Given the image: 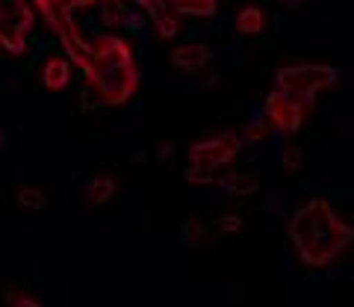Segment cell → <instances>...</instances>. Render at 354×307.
Returning a JSON list of instances; mask_svg holds the SVG:
<instances>
[{
	"mask_svg": "<svg viewBox=\"0 0 354 307\" xmlns=\"http://www.w3.org/2000/svg\"><path fill=\"white\" fill-rule=\"evenodd\" d=\"M290 239L307 269H328L354 245V227L330 201L313 198L292 213Z\"/></svg>",
	"mask_w": 354,
	"mask_h": 307,
	"instance_id": "obj_1",
	"label": "cell"
},
{
	"mask_svg": "<svg viewBox=\"0 0 354 307\" xmlns=\"http://www.w3.org/2000/svg\"><path fill=\"white\" fill-rule=\"evenodd\" d=\"M337 83V68L330 65H316V62H301V65H286L274 77V89L290 92L298 101L313 106L316 95Z\"/></svg>",
	"mask_w": 354,
	"mask_h": 307,
	"instance_id": "obj_2",
	"label": "cell"
},
{
	"mask_svg": "<svg viewBox=\"0 0 354 307\" xmlns=\"http://www.w3.org/2000/svg\"><path fill=\"white\" fill-rule=\"evenodd\" d=\"M307 104L292 97L290 92L283 89H274L266 95V104H263V115L269 127L281 130V133H298L304 127V118H307Z\"/></svg>",
	"mask_w": 354,
	"mask_h": 307,
	"instance_id": "obj_3",
	"label": "cell"
},
{
	"mask_svg": "<svg viewBox=\"0 0 354 307\" xmlns=\"http://www.w3.org/2000/svg\"><path fill=\"white\" fill-rule=\"evenodd\" d=\"M239 148H242V136H236V133H218L213 139H204V142H198V145H192L189 148V160L195 162V166L218 171V169H225L227 162L236 157Z\"/></svg>",
	"mask_w": 354,
	"mask_h": 307,
	"instance_id": "obj_4",
	"label": "cell"
},
{
	"mask_svg": "<svg viewBox=\"0 0 354 307\" xmlns=\"http://www.w3.org/2000/svg\"><path fill=\"white\" fill-rule=\"evenodd\" d=\"M169 59L174 68H180V71H201L209 65V59H213V50L207 45H180L169 53Z\"/></svg>",
	"mask_w": 354,
	"mask_h": 307,
	"instance_id": "obj_5",
	"label": "cell"
},
{
	"mask_svg": "<svg viewBox=\"0 0 354 307\" xmlns=\"http://www.w3.org/2000/svg\"><path fill=\"white\" fill-rule=\"evenodd\" d=\"M136 3L145 9L148 18L153 21V27L162 39H174L180 24H177V15L171 12V6H165V0H136Z\"/></svg>",
	"mask_w": 354,
	"mask_h": 307,
	"instance_id": "obj_6",
	"label": "cell"
},
{
	"mask_svg": "<svg viewBox=\"0 0 354 307\" xmlns=\"http://www.w3.org/2000/svg\"><path fill=\"white\" fill-rule=\"evenodd\" d=\"M266 30H269V15L263 6L248 3L236 12V32H242V36H263Z\"/></svg>",
	"mask_w": 354,
	"mask_h": 307,
	"instance_id": "obj_7",
	"label": "cell"
},
{
	"mask_svg": "<svg viewBox=\"0 0 354 307\" xmlns=\"http://www.w3.org/2000/svg\"><path fill=\"white\" fill-rule=\"evenodd\" d=\"M221 186L227 189V195L245 198V195H254L260 189V178L254 171H227L225 178H221Z\"/></svg>",
	"mask_w": 354,
	"mask_h": 307,
	"instance_id": "obj_8",
	"label": "cell"
},
{
	"mask_svg": "<svg viewBox=\"0 0 354 307\" xmlns=\"http://www.w3.org/2000/svg\"><path fill=\"white\" fill-rule=\"evenodd\" d=\"M41 77H44V86H48V89H53V92L65 89V86H68V80H71V65H68V59H62V57L48 59Z\"/></svg>",
	"mask_w": 354,
	"mask_h": 307,
	"instance_id": "obj_9",
	"label": "cell"
},
{
	"mask_svg": "<svg viewBox=\"0 0 354 307\" xmlns=\"http://www.w3.org/2000/svg\"><path fill=\"white\" fill-rule=\"evenodd\" d=\"M174 15H189V18H209L216 15L218 0H169Z\"/></svg>",
	"mask_w": 354,
	"mask_h": 307,
	"instance_id": "obj_10",
	"label": "cell"
},
{
	"mask_svg": "<svg viewBox=\"0 0 354 307\" xmlns=\"http://www.w3.org/2000/svg\"><path fill=\"white\" fill-rule=\"evenodd\" d=\"M113 192H115V180L113 178H95V180H88V201H92L95 207L97 204H106L109 198H113Z\"/></svg>",
	"mask_w": 354,
	"mask_h": 307,
	"instance_id": "obj_11",
	"label": "cell"
},
{
	"mask_svg": "<svg viewBox=\"0 0 354 307\" xmlns=\"http://www.w3.org/2000/svg\"><path fill=\"white\" fill-rule=\"evenodd\" d=\"M269 133H272V127H269V122L266 118H260V122H248L245 127H242V142H266L269 139Z\"/></svg>",
	"mask_w": 354,
	"mask_h": 307,
	"instance_id": "obj_12",
	"label": "cell"
},
{
	"mask_svg": "<svg viewBox=\"0 0 354 307\" xmlns=\"http://www.w3.org/2000/svg\"><path fill=\"white\" fill-rule=\"evenodd\" d=\"M18 201H21V207H27V210H36V213L48 207V198H44L39 189H32V186H27V189L18 192Z\"/></svg>",
	"mask_w": 354,
	"mask_h": 307,
	"instance_id": "obj_13",
	"label": "cell"
},
{
	"mask_svg": "<svg viewBox=\"0 0 354 307\" xmlns=\"http://www.w3.org/2000/svg\"><path fill=\"white\" fill-rule=\"evenodd\" d=\"M183 236H186V245H201L204 236H207V225L198 222V218H192V222L183 227Z\"/></svg>",
	"mask_w": 354,
	"mask_h": 307,
	"instance_id": "obj_14",
	"label": "cell"
},
{
	"mask_svg": "<svg viewBox=\"0 0 354 307\" xmlns=\"http://www.w3.org/2000/svg\"><path fill=\"white\" fill-rule=\"evenodd\" d=\"M281 160H283V169L286 171H298V169L304 166V154H301V148H298V145H286Z\"/></svg>",
	"mask_w": 354,
	"mask_h": 307,
	"instance_id": "obj_15",
	"label": "cell"
},
{
	"mask_svg": "<svg viewBox=\"0 0 354 307\" xmlns=\"http://www.w3.org/2000/svg\"><path fill=\"white\" fill-rule=\"evenodd\" d=\"M6 304L9 307H41V301L32 299V295L24 292V290H9L6 292Z\"/></svg>",
	"mask_w": 354,
	"mask_h": 307,
	"instance_id": "obj_16",
	"label": "cell"
},
{
	"mask_svg": "<svg viewBox=\"0 0 354 307\" xmlns=\"http://www.w3.org/2000/svg\"><path fill=\"white\" fill-rule=\"evenodd\" d=\"M216 227L225 230V234H236V230H242V216H236V213L218 216V218H216Z\"/></svg>",
	"mask_w": 354,
	"mask_h": 307,
	"instance_id": "obj_17",
	"label": "cell"
},
{
	"mask_svg": "<svg viewBox=\"0 0 354 307\" xmlns=\"http://www.w3.org/2000/svg\"><path fill=\"white\" fill-rule=\"evenodd\" d=\"M71 3H77V6H86V3H95V0H71Z\"/></svg>",
	"mask_w": 354,
	"mask_h": 307,
	"instance_id": "obj_18",
	"label": "cell"
},
{
	"mask_svg": "<svg viewBox=\"0 0 354 307\" xmlns=\"http://www.w3.org/2000/svg\"><path fill=\"white\" fill-rule=\"evenodd\" d=\"M3 139H6V136H3V133H0V145H3Z\"/></svg>",
	"mask_w": 354,
	"mask_h": 307,
	"instance_id": "obj_19",
	"label": "cell"
}]
</instances>
